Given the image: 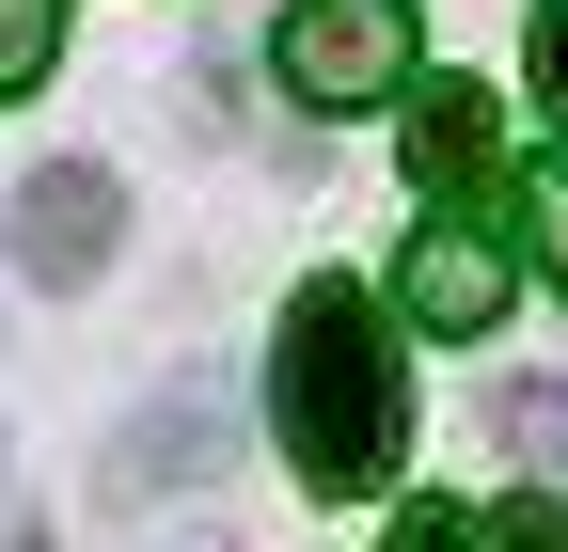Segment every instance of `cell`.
Here are the masks:
<instances>
[{"mask_svg": "<svg viewBox=\"0 0 568 552\" xmlns=\"http://www.w3.org/2000/svg\"><path fill=\"white\" fill-rule=\"evenodd\" d=\"M63 63V0H0V95H32Z\"/></svg>", "mask_w": 568, "mask_h": 552, "instance_id": "ba28073f", "label": "cell"}, {"mask_svg": "<svg viewBox=\"0 0 568 552\" xmlns=\"http://www.w3.org/2000/svg\"><path fill=\"white\" fill-rule=\"evenodd\" d=\"M521 237H537V268L568 285V174H521Z\"/></svg>", "mask_w": 568, "mask_h": 552, "instance_id": "9c48e42d", "label": "cell"}, {"mask_svg": "<svg viewBox=\"0 0 568 552\" xmlns=\"http://www.w3.org/2000/svg\"><path fill=\"white\" fill-rule=\"evenodd\" d=\"M410 174L443 190V205L489 190V95H474V80H410Z\"/></svg>", "mask_w": 568, "mask_h": 552, "instance_id": "8992f818", "label": "cell"}, {"mask_svg": "<svg viewBox=\"0 0 568 552\" xmlns=\"http://www.w3.org/2000/svg\"><path fill=\"white\" fill-rule=\"evenodd\" d=\"M268 63H284V95H301L316 126L379 111V95H410V0H284Z\"/></svg>", "mask_w": 568, "mask_h": 552, "instance_id": "7a4b0ae2", "label": "cell"}, {"mask_svg": "<svg viewBox=\"0 0 568 552\" xmlns=\"http://www.w3.org/2000/svg\"><path fill=\"white\" fill-rule=\"evenodd\" d=\"M537 111L568 126V0H537Z\"/></svg>", "mask_w": 568, "mask_h": 552, "instance_id": "7c38bea8", "label": "cell"}, {"mask_svg": "<svg viewBox=\"0 0 568 552\" xmlns=\"http://www.w3.org/2000/svg\"><path fill=\"white\" fill-rule=\"evenodd\" d=\"M489 552H568V490H521L506 521H489Z\"/></svg>", "mask_w": 568, "mask_h": 552, "instance_id": "8fae6325", "label": "cell"}, {"mask_svg": "<svg viewBox=\"0 0 568 552\" xmlns=\"http://www.w3.org/2000/svg\"><path fill=\"white\" fill-rule=\"evenodd\" d=\"M222 442H237V427H222V379H174V395L111 442V473H126V490H190V473H222Z\"/></svg>", "mask_w": 568, "mask_h": 552, "instance_id": "5b68a950", "label": "cell"}, {"mask_svg": "<svg viewBox=\"0 0 568 552\" xmlns=\"http://www.w3.org/2000/svg\"><path fill=\"white\" fill-rule=\"evenodd\" d=\"M489 442H506L521 473H552V490H568V379H506V395H489Z\"/></svg>", "mask_w": 568, "mask_h": 552, "instance_id": "52a82bcc", "label": "cell"}, {"mask_svg": "<svg viewBox=\"0 0 568 552\" xmlns=\"http://www.w3.org/2000/svg\"><path fill=\"white\" fill-rule=\"evenodd\" d=\"M268 427H284V473L332 505H364L395 490V458H410V364H395V316L379 285H301L268 331Z\"/></svg>", "mask_w": 568, "mask_h": 552, "instance_id": "6da1fadb", "label": "cell"}, {"mask_svg": "<svg viewBox=\"0 0 568 552\" xmlns=\"http://www.w3.org/2000/svg\"><path fill=\"white\" fill-rule=\"evenodd\" d=\"M395 300H410V331H489L506 316V253H489L474 222H426L410 268H395Z\"/></svg>", "mask_w": 568, "mask_h": 552, "instance_id": "277c9868", "label": "cell"}, {"mask_svg": "<svg viewBox=\"0 0 568 552\" xmlns=\"http://www.w3.org/2000/svg\"><path fill=\"white\" fill-rule=\"evenodd\" d=\"M126 237V174L111 159H32L17 205H0V253H17V285H95Z\"/></svg>", "mask_w": 568, "mask_h": 552, "instance_id": "3957f363", "label": "cell"}, {"mask_svg": "<svg viewBox=\"0 0 568 552\" xmlns=\"http://www.w3.org/2000/svg\"><path fill=\"white\" fill-rule=\"evenodd\" d=\"M379 552H489V521H474V505H410Z\"/></svg>", "mask_w": 568, "mask_h": 552, "instance_id": "30bf717a", "label": "cell"}]
</instances>
